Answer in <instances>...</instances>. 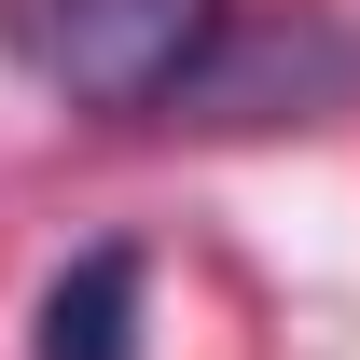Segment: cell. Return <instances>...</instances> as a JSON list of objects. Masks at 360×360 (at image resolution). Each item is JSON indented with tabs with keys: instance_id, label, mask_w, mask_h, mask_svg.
Here are the masks:
<instances>
[{
	"instance_id": "7a4b0ae2",
	"label": "cell",
	"mask_w": 360,
	"mask_h": 360,
	"mask_svg": "<svg viewBox=\"0 0 360 360\" xmlns=\"http://www.w3.org/2000/svg\"><path fill=\"white\" fill-rule=\"evenodd\" d=\"M28 360H139V250H84L42 277Z\"/></svg>"
},
{
	"instance_id": "6da1fadb",
	"label": "cell",
	"mask_w": 360,
	"mask_h": 360,
	"mask_svg": "<svg viewBox=\"0 0 360 360\" xmlns=\"http://www.w3.org/2000/svg\"><path fill=\"white\" fill-rule=\"evenodd\" d=\"M236 0H0V56L70 111H194L208 70L236 56Z\"/></svg>"
}]
</instances>
